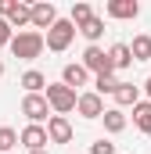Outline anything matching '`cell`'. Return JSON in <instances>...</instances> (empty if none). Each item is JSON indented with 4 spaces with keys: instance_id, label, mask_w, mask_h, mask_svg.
Segmentation results:
<instances>
[{
    "instance_id": "obj_15",
    "label": "cell",
    "mask_w": 151,
    "mask_h": 154,
    "mask_svg": "<svg viewBox=\"0 0 151 154\" xmlns=\"http://www.w3.org/2000/svg\"><path fill=\"white\" fill-rule=\"evenodd\" d=\"M112 97L119 100V104H122V108H133V104L140 100V90H137L133 82H119V90H115Z\"/></svg>"
},
{
    "instance_id": "obj_20",
    "label": "cell",
    "mask_w": 151,
    "mask_h": 154,
    "mask_svg": "<svg viewBox=\"0 0 151 154\" xmlns=\"http://www.w3.org/2000/svg\"><path fill=\"white\" fill-rule=\"evenodd\" d=\"M108 57H112V68H130V65H133V57H130V47H126V43H115L112 50H108Z\"/></svg>"
},
{
    "instance_id": "obj_18",
    "label": "cell",
    "mask_w": 151,
    "mask_h": 154,
    "mask_svg": "<svg viewBox=\"0 0 151 154\" xmlns=\"http://www.w3.org/2000/svg\"><path fill=\"white\" fill-rule=\"evenodd\" d=\"M104 129H108V133H122V129H126V115H122V111H119V108H108V111H104Z\"/></svg>"
},
{
    "instance_id": "obj_7",
    "label": "cell",
    "mask_w": 151,
    "mask_h": 154,
    "mask_svg": "<svg viewBox=\"0 0 151 154\" xmlns=\"http://www.w3.org/2000/svg\"><path fill=\"white\" fill-rule=\"evenodd\" d=\"M54 22H58V7L54 4H47V0L43 4H29V25H36V32L40 29H50Z\"/></svg>"
},
{
    "instance_id": "obj_10",
    "label": "cell",
    "mask_w": 151,
    "mask_h": 154,
    "mask_svg": "<svg viewBox=\"0 0 151 154\" xmlns=\"http://www.w3.org/2000/svg\"><path fill=\"white\" fill-rule=\"evenodd\" d=\"M18 143L25 147V154L29 151H43V147H47V129H43V125H25V129L18 133Z\"/></svg>"
},
{
    "instance_id": "obj_2",
    "label": "cell",
    "mask_w": 151,
    "mask_h": 154,
    "mask_svg": "<svg viewBox=\"0 0 151 154\" xmlns=\"http://www.w3.org/2000/svg\"><path fill=\"white\" fill-rule=\"evenodd\" d=\"M76 90H69V86H61V82H47V90H43V100L50 104V111L54 115H69V111H76Z\"/></svg>"
},
{
    "instance_id": "obj_3",
    "label": "cell",
    "mask_w": 151,
    "mask_h": 154,
    "mask_svg": "<svg viewBox=\"0 0 151 154\" xmlns=\"http://www.w3.org/2000/svg\"><path fill=\"white\" fill-rule=\"evenodd\" d=\"M76 39V25L69 18H58L50 29H47V36H43V47L47 50H54V54H61V50H69V43Z\"/></svg>"
},
{
    "instance_id": "obj_19",
    "label": "cell",
    "mask_w": 151,
    "mask_h": 154,
    "mask_svg": "<svg viewBox=\"0 0 151 154\" xmlns=\"http://www.w3.org/2000/svg\"><path fill=\"white\" fill-rule=\"evenodd\" d=\"M76 32H83V36L90 39V47H97V39L104 36V22H101V18H90V22H86V25H79Z\"/></svg>"
},
{
    "instance_id": "obj_26",
    "label": "cell",
    "mask_w": 151,
    "mask_h": 154,
    "mask_svg": "<svg viewBox=\"0 0 151 154\" xmlns=\"http://www.w3.org/2000/svg\"><path fill=\"white\" fill-rule=\"evenodd\" d=\"M29 154H47V151H29Z\"/></svg>"
},
{
    "instance_id": "obj_1",
    "label": "cell",
    "mask_w": 151,
    "mask_h": 154,
    "mask_svg": "<svg viewBox=\"0 0 151 154\" xmlns=\"http://www.w3.org/2000/svg\"><path fill=\"white\" fill-rule=\"evenodd\" d=\"M11 54L18 57V61H36L40 54H43V32L36 29H25V32H18V36H11Z\"/></svg>"
},
{
    "instance_id": "obj_21",
    "label": "cell",
    "mask_w": 151,
    "mask_h": 154,
    "mask_svg": "<svg viewBox=\"0 0 151 154\" xmlns=\"http://www.w3.org/2000/svg\"><path fill=\"white\" fill-rule=\"evenodd\" d=\"M14 147H18V133L11 125H0V154H11Z\"/></svg>"
},
{
    "instance_id": "obj_5",
    "label": "cell",
    "mask_w": 151,
    "mask_h": 154,
    "mask_svg": "<svg viewBox=\"0 0 151 154\" xmlns=\"http://www.w3.org/2000/svg\"><path fill=\"white\" fill-rule=\"evenodd\" d=\"M83 68H86V72H94V75L115 72V68H112V57H108V50H104V47H86V50H83Z\"/></svg>"
},
{
    "instance_id": "obj_17",
    "label": "cell",
    "mask_w": 151,
    "mask_h": 154,
    "mask_svg": "<svg viewBox=\"0 0 151 154\" xmlns=\"http://www.w3.org/2000/svg\"><path fill=\"white\" fill-rule=\"evenodd\" d=\"M115 90H119V79H115V72L94 75V93H97V97H104V93H115Z\"/></svg>"
},
{
    "instance_id": "obj_16",
    "label": "cell",
    "mask_w": 151,
    "mask_h": 154,
    "mask_svg": "<svg viewBox=\"0 0 151 154\" xmlns=\"http://www.w3.org/2000/svg\"><path fill=\"white\" fill-rule=\"evenodd\" d=\"M22 86H25V93H43V90H47V75L36 72V68H29V72L22 75Z\"/></svg>"
},
{
    "instance_id": "obj_25",
    "label": "cell",
    "mask_w": 151,
    "mask_h": 154,
    "mask_svg": "<svg viewBox=\"0 0 151 154\" xmlns=\"http://www.w3.org/2000/svg\"><path fill=\"white\" fill-rule=\"evenodd\" d=\"M144 93H148V104H151V75L144 79Z\"/></svg>"
},
{
    "instance_id": "obj_27",
    "label": "cell",
    "mask_w": 151,
    "mask_h": 154,
    "mask_svg": "<svg viewBox=\"0 0 151 154\" xmlns=\"http://www.w3.org/2000/svg\"><path fill=\"white\" fill-rule=\"evenodd\" d=\"M0 75H4V61H0Z\"/></svg>"
},
{
    "instance_id": "obj_6",
    "label": "cell",
    "mask_w": 151,
    "mask_h": 154,
    "mask_svg": "<svg viewBox=\"0 0 151 154\" xmlns=\"http://www.w3.org/2000/svg\"><path fill=\"white\" fill-rule=\"evenodd\" d=\"M0 18H4L11 29H22V25H29V4H18V0H0Z\"/></svg>"
},
{
    "instance_id": "obj_12",
    "label": "cell",
    "mask_w": 151,
    "mask_h": 154,
    "mask_svg": "<svg viewBox=\"0 0 151 154\" xmlns=\"http://www.w3.org/2000/svg\"><path fill=\"white\" fill-rule=\"evenodd\" d=\"M86 79H90V72H86L83 65H65V68H61V86H69V90L86 86Z\"/></svg>"
},
{
    "instance_id": "obj_4",
    "label": "cell",
    "mask_w": 151,
    "mask_h": 154,
    "mask_svg": "<svg viewBox=\"0 0 151 154\" xmlns=\"http://www.w3.org/2000/svg\"><path fill=\"white\" fill-rule=\"evenodd\" d=\"M22 115L29 118V125H40L43 118H50V104L43 100V93H25L22 97Z\"/></svg>"
},
{
    "instance_id": "obj_9",
    "label": "cell",
    "mask_w": 151,
    "mask_h": 154,
    "mask_svg": "<svg viewBox=\"0 0 151 154\" xmlns=\"http://www.w3.org/2000/svg\"><path fill=\"white\" fill-rule=\"evenodd\" d=\"M76 111L83 118H101L104 115V100H101L94 90H90V93H79V97H76Z\"/></svg>"
},
{
    "instance_id": "obj_24",
    "label": "cell",
    "mask_w": 151,
    "mask_h": 154,
    "mask_svg": "<svg viewBox=\"0 0 151 154\" xmlns=\"http://www.w3.org/2000/svg\"><path fill=\"white\" fill-rule=\"evenodd\" d=\"M11 36H14V32H11V25L0 18V47H7V43H11Z\"/></svg>"
},
{
    "instance_id": "obj_23",
    "label": "cell",
    "mask_w": 151,
    "mask_h": 154,
    "mask_svg": "<svg viewBox=\"0 0 151 154\" xmlns=\"http://www.w3.org/2000/svg\"><path fill=\"white\" fill-rule=\"evenodd\" d=\"M90 154H115V143L101 136V140H94V147H90Z\"/></svg>"
},
{
    "instance_id": "obj_14",
    "label": "cell",
    "mask_w": 151,
    "mask_h": 154,
    "mask_svg": "<svg viewBox=\"0 0 151 154\" xmlns=\"http://www.w3.org/2000/svg\"><path fill=\"white\" fill-rule=\"evenodd\" d=\"M126 47H130L133 61H151V36H133V43H126Z\"/></svg>"
},
{
    "instance_id": "obj_8",
    "label": "cell",
    "mask_w": 151,
    "mask_h": 154,
    "mask_svg": "<svg viewBox=\"0 0 151 154\" xmlns=\"http://www.w3.org/2000/svg\"><path fill=\"white\" fill-rule=\"evenodd\" d=\"M72 140V122L65 115H50L47 118V143H69Z\"/></svg>"
},
{
    "instance_id": "obj_13",
    "label": "cell",
    "mask_w": 151,
    "mask_h": 154,
    "mask_svg": "<svg viewBox=\"0 0 151 154\" xmlns=\"http://www.w3.org/2000/svg\"><path fill=\"white\" fill-rule=\"evenodd\" d=\"M133 122H137V129L144 136H151V104L148 100H137L133 104Z\"/></svg>"
},
{
    "instance_id": "obj_11",
    "label": "cell",
    "mask_w": 151,
    "mask_h": 154,
    "mask_svg": "<svg viewBox=\"0 0 151 154\" xmlns=\"http://www.w3.org/2000/svg\"><path fill=\"white\" fill-rule=\"evenodd\" d=\"M108 18H122V22H130V18H137L140 14V4L137 0H108Z\"/></svg>"
},
{
    "instance_id": "obj_22",
    "label": "cell",
    "mask_w": 151,
    "mask_h": 154,
    "mask_svg": "<svg viewBox=\"0 0 151 154\" xmlns=\"http://www.w3.org/2000/svg\"><path fill=\"white\" fill-rule=\"evenodd\" d=\"M90 18H94V11H90V4H72V14H69V22H72L76 29H79V25H86Z\"/></svg>"
}]
</instances>
